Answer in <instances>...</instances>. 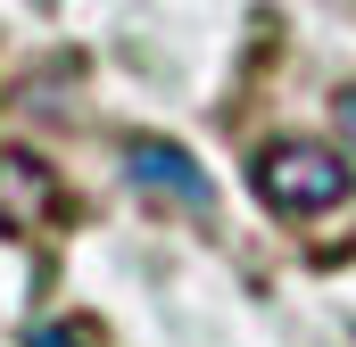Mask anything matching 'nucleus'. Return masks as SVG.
<instances>
[{"label":"nucleus","instance_id":"nucleus-1","mask_svg":"<svg viewBox=\"0 0 356 347\" xmlns=\"http://www.w3.org/2000/svg\"><path fill=\"white\" fill-rule=\"evenodd\" d=\"M257 198L273 215H323L348 198V158H332L323 141H273L257 158Z\"/></svg>","mask_w":356,"mask_h":347},{"label":"nucleus","instance_id":"nucleus-3","mask_svg":"<svg viewBox=\"0 0 356 347\" xmlns=\"http://www.w3.org/2000/svg\"><path fill=\"white\" fill-rule=\"evenodd\" d=\"M124 166H133L141 190L175 198V207H191V215H216V182L191 166V149H175V141H133V149H124Z\"/></svg>","mask_w":356,"mask_h":347},{"label":"nucleus","instance_id":"nucleus-2","mask_svg":"<svg viewBox=\"0 0 356 347\" xmlns=\"http://www.w3.org/2000/svg\"><path fill=\"white\" fill-rule=\"evenodd\" d=\"M58 207H67L58 174L42 166L33 149H0V232H42Z\"/></svg>","mask_w":356,"mask_h":347},{"label":"nucleus","instance_id":"nucleus-4","mask_svg":"<svg viewBox=\"0 0 356 347\" xmlns=\"http://www.w3.org/2000/svg\"><path fill=\"white\" fill-rule=\"evenodd\" d=\"M332 108H340V133H348V149H356V83L340 91V99H332Z\"/></svg>","mask_w":356,"mask_h":347}]
</instances>
